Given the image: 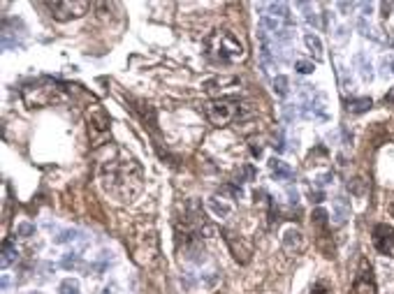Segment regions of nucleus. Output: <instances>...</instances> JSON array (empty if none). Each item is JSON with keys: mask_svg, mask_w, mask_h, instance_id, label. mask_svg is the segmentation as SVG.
Returning a JSON list of instances; mask_svg holds the SVG:
<instances>
[{"mask_svg": "<svg viewBox=\"0 0 394 294\" xmlns=\"http://www.w3.org/2000/svg\"><path fill=\"white\" fill-rule=\"evenodd\" d=\"M100 186L112 199L121 204L132 201L144 186V169L130 155L119 160H107L100 167Z\"/></svg>", "mask_w": 394, "mask_h": 294, "instance_id": "nucleus-1", "label": "nucleus"}, {"mask_svg": "<svg viewBox=\"0 0 394 294\" xmlns=\"http://www.w3.org/2000/svg\"><path fill=\"white\" fill-rule=\"evenodd\" d=\"M204 54L214 63L221 65H237L239 60L246 58V49L241 40L230 30H214L204 40Z\"/></svg>", "mask_w": 394, "mask_h": 294, "instance_id": "nucleus-2", "label": "nucleus"}, {"mask_svg": "<svg viewBox=\"0 0 394 294\" xmlns=\"http://www.w3.org/2000/svg\"><path fill=\"white\" fill-rule=\"evenodd\" d=\"M58 79H44V81H33L23 88V100H26L28 107H47L51 102L58 100Z\"/></svg>", "mask_w": 394, "mask_h": 294, "instance_id": "nucleus-3", "label": "nucleus"}, {"mask_svg": "<svg viewBox=\"0 0 394 294\" xmlns=\"http://www.w3.org/2000/svg\"><path fill=\"white\" fill-rule=\"evenodd\" d=\"M207 118L214 123V125H227L232 123L234 118H239L241 114V104L237 100H230V98H223V100H214L209 102L207 107Z\"/></svg>", "mask_w": 394, "mask_h": 294, "instance_id": "nucleus-4", "label": "nucleus"}, {"mask_svg": "<svg viewBox=\"0 0 394 294\" xmlns=\"http://www.w3.org/2000/svg\"><path fill=\"white\" fill-rule=\"evenodd\" d=\"M86 123H88V134L93 139L95 146H100L105 139H109V125H112V118L100 104H93L86 114Z\"/></svg>", "mask_w": 394, "mask_h": 294, "instance_id": "nucleus-5", "label": "nucleus"}, {"mask_svg": "<svg viewBox=\"0 0 394 294\" xmlns=\"http://www.w3.org/2000/svg\"><path fill=\"white\" fill-rule=\"evenodd\" d=\"M44 5L56 21L79 19L91 9V2H84V0H54V2H44Z\"/></svg>", "mask_w": 394, "mask_h": 294, "instance_id": "nucleus-6", "label": "nucleus"}, {"mask_svg": "<svg viewBox=\"0 0 394 294\" xmlns=\"http://www.w3.org/2000/svg\"><path fill=\"white\" fill-rule=\"evenodd\" d=\"M158 255H160V250H158V236H155L153 229H148V234L137 236V241H134V257H137L139 264L151 267L153 262H158Z\"/></svg>", "mask_w": 394, "mask_h": 294, "instance_id": "nucleus-7", "label": "nucleus"}, {"mask_svg": "<svg viewBox=\"0 0 394 294\" xmlns=\"http://www.w3.org/2000/svg\"><path fill=\"white\" fill-rule=\"evenodd\" d=\"M241 79L234 77V74H218V77H211V79L202 81V91L209 95H216L221 91H232V88H239Z\"/></svg>", "mask_w": 394, "mask_h": 294, "instance_id": "nucleus-8", "label": "nucleus"}, {"mask_svg": "<svg viewBox=\"0 0 394 294\" xmlns=\"http://www.w3.org/2000/svg\"><path fill=\"white\" fill-rule=\"evenodd\" d=\"M353 294H376L374 271H371V264L367 260L360 262V271H357V278L353 283Z\"/></svg>", "mask_w": 394, "mask_h": 294, "instance_id": "nucleus-9", "label": "nucleus"}, {"mask_svg": "<svg viewBox=\"0 0 394 294\" xmlns=\"http://www.w3.org/2000/svg\"><path fill=\"white\" fill-rule=\"evenodd\" d=\"M374 246L381 255H394V227H390V225H376Z\"/></svg>", "mask_w": 394, "mask_h": 294, "instance_id": "nucleus-10", "label": "nucleus"}, {"mask_svg": "<svg viewBox=\"0 0 394 294\" xmlns=\"http://www.w3.org/2000/svg\"><path fill=\"white\" fill-rule=\"evenodd\" d=\"M223 234H225V241H227V246H230V250H232L234 260L241 262V264L251 260V246H244V239H241V236L232 234L230 229H225Z\"/></svg>", "mask_w": 394, "mask_h": 294, "instance_id": "nucleus-11", "label": "nucleus"}, {"mask_svg": "<svg viewBox=\"0 0 394 294\" xmlns=\"http://www.w3.org/2000/svg\"><path fill=\"white\" fill-rule=\"evenodd\" d=\"M132 104H134V111L139 114V118L146 123L151 130H155L158 127V118H155V107H151V104H146V102H141V100H132Z\"/></svg>", "mask_w": 394, "mask_h": 294, "instance_id": "nucleus-12", "label": "nucleus"}, {"mask_svg": "<svg viewBox=\"0 0 394 294\" xmlns=\"http://www.w3.org/2000/svg\"><path fill=\"white\" fill-rule=\"evenodd\" d=\"M269 169H271V174H274L276 181H290L294 176L292 167H290L287 162L278 160V158H271V160H269Z\"/></svg>", "mask_w": 394, "mask_h": 294, "instance_id": "nucleus-13", "label": "nucleus"}, {"mask_svg": "<svg viewBox=\"0 0 394 294\" xmlns=\"http://www.w3.org/2000/svg\"><path fill=\"white\" fill-rule=\"evenodd\" d=\"M283 246H285L287 250H301V248H304V234H301L299 229L287 227L285 232H283Z\"/></svg>", "mask_w": 394, "mask_h": 294, "instance_id": "nucleus-14", "label": "nucleus"}, {"mask_svg": "<svg viewBox=\"0 0 394 294\" xmlns=\"http://www.w3.org/2000/svg\"><path fill=\"white\" fill-rule=\"evenodd\" d=\"M334 222L336 225H343V222L350 218V204H348L346 197H336L334 199Z\"/></svg>", "mask_w": 394, "mask_h": 294, "instance_id": "nucleus-15", "label": "nucleus"}, {"mask_svg": "<svg viewBox=\"0 0 394 294\" xmlns=\"http://www.w3.org/2000/svg\"><path fill=\"white\" fill-rule=\"evenodd\" d=\"M371 107H374L371 98H350V100L346 102V109L350 114H364V111H369Z\"/></svg>", "mask_w": 394, "mask_h": 294, "instance_id": "nucleus-16", "label": "nucleus"}, {"mask_svg": "<svg viewBox=\"0 0 394 294\" xmlns=\"http://www.w3.org/2000/svg\"><path fill=\"white\" fill-rule=\"evenodd\" d=\"M19 253H16V246H14V241H2V257H0V264L2 267H9L12 262H16Z\"/></svg>", "mask_w": 394, "mask_h": 294, "instance_id": "nucleus-17", "label": "nucleus"}, {"mask_svg": "<svg viewBox=\"0 0 394 294\" xmlns=\"http://www.w3.org/2000/svg\"><path fill=\"white\" fill-rule=\"evenodd\" d=\"M54 241L58 243V246L60 243H79V241L81 243H86V239H84V234H81L79 229H65V232H60Z\"/></svg>", "mask_w": 394, "mask_h": 294, "instance_id": "nucleus-18", "label": "nucleus"}, {"mask_svg": "<svg viewBox=\"0 0 394 294\" xmlns=\"http://www.w3.org/2000/svg\"><path fill=\"white\" fill-rule=\"evenodd\" d=\"M313 225L320 229V234H327V225H329V213L325 208H315L313 211Z\"/></svg>", "mask_w": 394, "mask_h": 294, "instance_id": "nucleus-19", "label": "nucleus"}, {"mask_svg": "<svg viewBox=\"0 0 394 294\" xmlns=\"http://www.w3.org/2000/svg\"><path fill=\"white\" fill-rule=\"evenodd\" d=\"M304 44L308 47V51H313L315 58H320V56H322V42L318 40V35H311V33H308L306 37H304Z\"/></svg>", "mask_w": 394, "mask_h": 294, "instance_id": "nucleus-20", "label": "nucleus"}, {"mask_svg": "<svg viewBox=\"0 0 394 294\" xmlns=\"http://www.w3.org/2000/svg\"><path fill=\"white\" fill-rule=\"evenodd\" d=\"M290 81H287V77H283V74H278V77H274V93L278 95V98H285L287 91H290Z\"/></svg>", "mask_w": 394, "mask_h": 294, "instance_id": "nucleus-21", "label": "nucleus"}, {"mask_svg": "<svg viewBox=\"0 0 394 294\" xmlns=\"http://www.w3.org/2000/svg\"><path fill=\"white\" fill-rule=\"evenodd\" d=\"M58 294H81L79 283L74 281V278H65V281L58 285Z\"/></svg>", "mask_w": 394, "mask_h": 294, "instance_id": "nucleus-22", "label": "nucleus"}, {"mask_svg": "<svg viewBox=\"0 0 394 294\" xmlns=\"http://www.w3.org/2000/svg\"><path fill=\"white\" fill-rule=\"evenodd\" d=\"M209 208H211L216 215H221V218L230 215V206H227V204H223V201H218L216 197H211V199H209Z\"/></svg>", "mask_w": 394, "mask_h": 294, "instance_id": "nucleus-23", "label": "nucleus"}, {"mask_svg": "<svg viewBox=\"0 0 394 294\" xmlns=\"http://www.w3.org/2000/svg\"><path fill=\"white\" fill-rule=\"evenodd\" d=\"M355 63H357V65L362 67L360 72H362V77H364V79L367 81H371L374 79V72H371V63H367V60H364V56H355Z\"/></svg>", "mask_w": 394, "mask_h": 294, "instance_id": "nucleus-24", "label": "nucleus"}, {"mask_svg": "<svg viewBox=\"0 0 394 294\" xmlns=\"http://www.w3.org/2000/svg\"><path fill=\"white\" fill-rule=\"evenodd\" d=\"M271 12H274V16H281V19H285L287 23H290V9H287V5H283V2H271V5H267Z\"/></svg>", "mask_w": 394, "mask_h": 294, "instance_id": "nucleus-25", "label": "nucleus"}, {"mask_svg": "<svg viewBox=\"0 0 394 294\" xmlns=\"http://www.w3.org/2000/svg\"><path fill=\"white\" fill-rule=\"evenodd\" d=\"M84 262H81V255L79 253H70L63 257V267L65 269H79Z\"/></svg>", "mask_w": 394, "mask_h": 294, "instance_id": "nucleus-26", "label": "nucleus"}, {"mask_svg": "<svg viewBox=\"0 0 394 294\" xmlns=\"http://www.w3.org/2000/svg\"><path fill=\"white\" fill-rule=\"evenodd\" d=\"M260 26H262V30L278 33V19H276V16H269V14H264V16L260 19Z\"/></svg>", "mask_w": 394, "mask_h": 294, "instance_id": "nucleus-27", "label": "nucleus"}, {"mask_svg": "<svg viewBox=\"0 0 394 294\" xmlns=\"http://www.w3.org/2000/svg\"><path fill=\"white\" fill-rule=\"evenodd\" d=\"M357 28H360V30H362V35H364V37H371V40H378V42H381V37L376 35V30H374V28H371V26H369V23H367V21H364V19H360V21H357Z\"/></svg>", "mask_w": 394, "mask_h": 294, "instance_id": "nucleus-28", "label": "nucleus"}, {"mask_svg": "<svg viewBox=\"0 0 394 294\" xmlns=\"http://www.w3.org/2000/svg\"><path fill=\"white\" fill-rule=\"evenodd\" d=\"M294 70H297L299 74H311L315 70V65L311 63V60H297V63H294Z\"/></svg>", "mask_w": 394, "mask_h": 294, "instance_id": "nucleus-29", "label": "nucleus"}, {"mask_svg": "<svg viewBox=\"0 0 394 294\" xmlns=\"http://www.w3.org/2000/svg\"><path fill=\"white\" fill-rule=\"evenodd\" d=\"M348 190L353 195H364V181L362 179H353L350 183H348Z\"/></svg>", "mask_w": 394, "mask_h": 294, "instance_id": "nucleus-30", "label": "nucleus"}, {"mask_svg": "<svg viewBox=\"0 0 394 294\" xmlns=\"http://www.w3.org/2000/svg\"><path fill=\"white\" fill-rule=\"evenodd\" d=\"M33 234H35V225H30V222H21L16 227V236H33Z\"/></svg>", "mask_w": 394, "mask_h": 294, "instance_id": "nucleus-31", "label": "nucleus"}, {"mask_svg": "<svg viewBox=\"0 0 394 294\" xmlns=\"http://www.w3.org/2000/svg\"><path fill=\"white\" fill-rule=\"evenodd\" d=\"M311 294H332V292H329V288L325 285V283H318V285L313 288V292H311Z\"/></svg>", "mask_w": 394, "mask_h": 294, "instance_id": "nucleus-32", "label": "nucleus"}, {"mask_svg": "<svg viewBox=\"0 0 394 294\" xmlns=\"http://www.w3.org/2000/svg\"><path fill=\"white\" fill-rule=\"evenodd\" d=\"M315 181H318V186H327V183H332V181H334V176H332V174H320Z\"/></svg>", "mask_w": 394, "mask_h": 294, "instance_id": "nucleus-33", "label": "nucleus"}, {"mask_svg": "<svg viewBox=\"0 0 394 294\" xmlns=\"http://www.w3.org/2000/svg\"><path fill=\"white\" fill-rule=\"evenodd\" d=\"M244 179H255V169H253V167H244V172H241L239 181H244Z\"/></svg>", "mask_w": 394, "mask_h": 294, "instance_id": "nucleus-34", "label": "nucleus"}, {"mask_svg": "<svg viewBox=\"0 0 394 294\" xmlns=\"http://www.w3.org/2000/svg\"><path fill=\"white\" fill-rule=\"evenodd\" d=\"M325 199V193H320V190H311V201H315V204H320V201Z\"/></svg>", "mask_w": 394, "mask_h": 294, "instance_id": "nucleus-35", "label": "nucleus"}, {"mask_svg": "<svg viewBox=\"0 0 394 294\" xmlns=\"http://www.w3.org/2000/svg\"><path fill=\"white\" fill-rule=\"evenodd\" d=\"M287 197H290V201H292V204H297V199H299L297 190H292V188H287Z\"/></svg>", "mask_w": 394, "mask_h": 294, "instance_id": "nucleus-36", "label": "nucleus"}, {"mask_svg": "<svg viewBox=\"0 0 394 294\" xmlns=\"http://www.w3.org/2000/svg\"><path fill=\"white\" fill-rule=\"evenodd\" d=\"M251 153H253V158H260V155H262V146H251Z\"/></svg>", "mask_w": 394, "mask_h": 294, "instance_id": "nucleus-37", "label": "nucleus"}, {"mask_svg": "<svg viewBox=\"0 0 394 294\" xmlns=\"http://www.w3.org/2000/svg\"><path fill=\"white\" fill-rule=\"evenodd\" d=\"M388 102H394V88H392V91H390L388 95H385V104H388Z\"/></svg>", "mask_w": 394, "mask_h": 294, "instance_id": "nucleus-38", "label": "nucleus"}, {"mask_svg": "<svg viewBox=\"0 0 394 294\" xmlns=\"http://www.w3.org/2000/svg\"><path fill=\"white\" fill-rule=\"evenodd\" d=\"M390 213L394 215V201H392V204H390Z\"/></svg>", "mask_w": 394, "mask_h": 294, "instance_id": "nucleus-39", "label": "nucleus"}, {"mask_svg": "<svg viewBox=\"0 0 394 294\" xmlns=\"http://www.w3.org/2000/svg\"><path fill=\"white\" fill-rule=\"evenodd\" d=\"M392 72H394V60H392Z\"/></svg>", "mask_w": 394, "mask_h": 294, "instance_id": "nucleus-40", "label": "nucleus"}]
</instances>
